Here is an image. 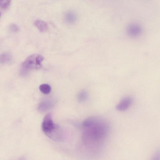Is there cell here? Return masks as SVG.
<instances>
[{
    "label": "cell",
    "instance_id": "obj_1",
    "mask_svg": "<svg viewBox=\"0 0 160 160\" xmlns=\"http://www.w3.org/2000/svg\"><path fill=\"white\" fill-rule=\"evenodd\" d=\"M42 128L44 133L48 137L55 140H59V127L54 123L50 113L47 114L44 117L42 124Z\"/></svg>",
    "mask_w": 160,
    "mask_h": 160
},
{
    "label": "cell",
    "instance_id": "obj_2",
    "mask_svg": "<svg viewBox=\"0 0 160 160\" xmlns=\"http://www.w3.org/2000/svg\"><path fill=\"white\" fill-rule=\"evenodd\" d=\"M43 57L38 54H33L28 57L23 62L20 70V74L25 75L30 69H38L41 67V62Z\"/></svg>",
    "mask_w": 160,
    "mask_h": 160
},
{
    "label": "cell",
    "instance_id": "obj_3",
    "mask_svg": "<svg viewBox=\"0 0 160 160\" xmlns=\"http://www.w3.org/2000/svg\"><path fill=\"white\" fill-rule=\"evenodd\" d=\"M126 32L128 35L130 37L135 38L141 34L142 32V28L138 24L132 23L127 27Z\"/></svg>",
    "mask_w": 160,
    "mask_h": 160
},
{
    "label": "cell",
    "instance_id": "obj_4",
    "mask_svg": "<svg viewBox=\"0 0 160 160\" xmlns=\"http://www.w3.org/2000/svg\"><path fill=\"white\" fill-rule=\"evenodd\" d=\"M132 102L133 100L131 97H126L122 98L116 106V108L120 111H125L130 107Z\"/></svg>",
    "mask_w": 160,
    "mask_h": 160
},
{
    "label": "cell",
    "instance_id": "obj_5",
    "mask_svg": "<svg viewBox=\"0 0 160 160\" xmlns=\"http://www.w3.org/2000/svg\"><path fill=\"white\" fill-rule=\"evenodd\" d=\"M64 19L66 22L70 24H73L77 20L76 14L73 12L69 11L67 12L64 15Z\"/></svg>",
    "mask_w": 160,
    "mask_h": 160
},
{
    "label": "cell",
    "instance_id": "obj_6",
    "mask_svg": "<svg viewBox=\"0 0 160 160\" xmlns=\"http://www.w3.org/2000/svg\"><path fill=\"white\" fill-rule=\"evenodd\" d=\"M34 24L41 32H45L48 30V24L43 21L39 19L37 20L34 22Z\"/></svg>",
    "mask_w": 160,
    "mask_h": 160
},
{
    "label": "cell",
    "instance_id": "obj_7",
    "mask_svg": "<svg viewBox=\"0 0 160 160\" xmlns=\"http://www.w3.org/2000/svg\"><path fill=\"white\" fill-rule=\"evenodd\" d=\"M52 103L48 100L44 101L41 102L38 105V109L42 111H44L50 108Z\"/></svg>",
    "mask_w": 160,
    "mask_h": 160
},
{
    "label": "cell",
    "instance_id": "obj_8",
    "mask_svg": "<svg viewBox=\"0 0 160 160\" xmlns=\"http://www.w3.org/2000/svg\"><path fill=\"white\" fill-rule=\"evenodd\" d=\"M12 59L11 55L7 53L2 54L0 55V63H7L9 62Z\"/></svg>",
    "mask_w": 160,
    "mask_h": 160
},
{
    "label": "cell",
    "instance_id": "obj_9",
    "mask_svg": "<svg viewBox=\"0 0 160 160\" xmlns=\"http://www.w3.org/2000/svg\"><path fill=\"white\" fill-rule=\"evenodd\" d=\"M40 91L43 93L48 94L51 91V86L47 84H41L39 87Z\"/></svg>",
    "mask_w": 160,
    "mask_h": 160
},
{
    "label": "cell",
    "instance_id": "obj_10",
    "mask_svg": "<svg viewBox=\"0 0 160 160\" xmlns=\"http://www.w3.org/2000/svg\"><path fill=\"white\" fill-rule=\"evenodd\" d=\"M11 0H0V8L2 9H7L10 6Z\"/></svg>",
    "mask_w": 160,
    "mask_h": 160
},
{
    "label": "cell",
    "instance_id": "obj_11",
    "mask_svg": "<svg viewBox=\"0 0 160 160\" xmlns=\"http://www.w3.org/2000/svg\"><path fill=\"white\" fill-rule=\"evenodd\" d=\"M88 94L85 91H81L78 94V98L80 101H83L86 100L87 98Z\"/></svg>",
    "mask_w": 160,
    "mask_h": 160
},
{
    "label": "cell",
    "instance_id": "obj_12",
    "mask_svg": "<svg viewBox=\"0 0 160 160\" xmlns=\"http://www.w3.org/2000/svg\"><path fill=\"white\" fill-rule=\"evenodd\" d=\"M9 29L11 32L15 33L19 31V28L16 24L13 23L10 25Z\"/></svg>",
    "mask_w": 160,
    "mask_h": 160
},
{
    "label": "cell",
    "instance_id": "obj_13",
    "mask_svg": "<svg viewBox=\"0 0 160 160\" xmlns=\"http://www.w3.org/2000/svg\"><path fill=\"white\" fill-rule=\"evenodd\" d=\"M0 16H1V13H0Z\"/></svg>",
    "mask_w": 160,
    "mask_h": 160
}]
</instances>
